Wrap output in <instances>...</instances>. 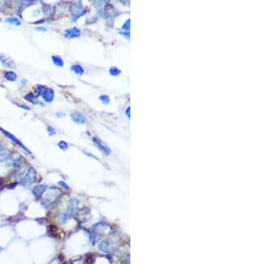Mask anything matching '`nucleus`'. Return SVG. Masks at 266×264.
<instances>
[{
  "label": "nucleus",
  "instance_id": "obj_28",
  "mask_svg": "<svg viewBox=\"0 0 266 264\" xmlns=\"http://www.w3.org/2000/svg\"><path fill=\"white\" fill-rule=\"evenodd\" d=\"M120 34H121V35H122V36H123L124 38H126L127 39H129V38H130V37H129V36H130V34H129V31H126V32H121Z\"/></svg>",
  "mask_w": 266,
  "mask_h": 264
},
{
  "label": "nucleus",
  "instance_id": "obj_11",
  "mask_svg": "<svg viewBox=\"0 0 266 264\" xmlns=\"http://www.w3.org/2000/svg\"><path fill=\"white\" fill-rule=\"evenodd\" d=\"M42 96H43V99L45 102L50 103L54 99V91L51 88H46L42 93Z\"/></svg>",
  "mask_w": 266,
  "mask_h": 264
},
{
  "label": "nucleus",
  "instance_id": "obj_5",
  "mask_svg": "<svg viewBox=\"0 0 266 264\" xmlns=\"http://www.w3.org/2000/svg\"><path fill=\"white\" fill-rule=\"evenodd\" d=\"M85 9L83 8L79 4H74L71 7V13H72V22H75L80 16L83 15L85 13Z\"/></svg>",
  "mask_w": 266,
  "mask_h": 264
},
{
  "label": "nucleus",
  "instance_id": "obj_17",
  "mask_svg": "<svg viewBox=\"0 0 266 264\" xmlns=\"http://www.w3.org/2000/svg\"><path fill=\"white\" fill-rule=\"evenodd\" d=\"M5 22L9 23V24H12V25H14V26H21V22L16 17H8V18H6Z\"/></svg>",
  "mask_w": 266,
  "mask_h": 264
},
{
  "label": "nucleus",
  "instance_id": "obj_26",
  "mask_svg": "<svg viewBox=\"0 0 266 264\" xmlns=\"http://www.w3.org/2000/svg\"><path fill=\"white\" fill-rule=\"evenodd\" d=\"M130 23H131V21L130 20H127L126 22L122 27V30H125V31H129L130 30Z\"/></svg>",
  "mask_w": 266,
  "mask_h": 264
},
{
  "label": "nucleus",
  "instance_id": "obj_29",
  "mask_svg": "<svg viewBox=\"0 0 266 264\" xmlns=\"http://www.w3.org/2000/svg\"><path fill=\"white\" fill-rule=\"evenodd\" d=\"M58 184L60 185V186H61V187H63L64 189H68V186H67V184H66V183H65L64 182H58Z\"/></svg>",
  "mask_w": 266,
  "mask_h": 264
},
{
  "label": "nucleus",
  "instance_id": "obj_4",
  "mask_svg": "<svg viewBox=\"0 0 266 264\" xmlns=\"http://www.w3.org/2000/svg\"><path fill=\"white\" fill-rule=\"evenodd\" d=\"M37 174L36 170L33 167H29L27 173L25 174V176L22 177L21 184L23 186H26V187L29 186L37 181Z\"/></svg>",
  "mask_w": 266,
  "mask_h": 264
},
{
  "label": "nucleus",
  "instance_id": "obj_1",
  "mask_svg": "<svg viewBox=\"0 0 266 264\" xmlns=\"http://www.w3.org/2000/svg\"><path fill=\"white\" fill-rule=\"evenodd\" d=\"M78 205H79V202L76 198H74L70 202V205H69L67 210L63 214H61L60 217V221L61 223H65L72 216H75L76 214L77 210H78Z\"/></svg>",
  "mask_w": 266,
  "mask_h": 264
},
{
  "label": "nucleus",
  "instance_id": "obj_25",
  "mask_svg": "<svg viewBox=\"0 0 266 264\" xmlns=\"http://www.w3.org/2000/svg\"><path fill=\"white\" fill-rule=\"evenodd\" d=\"M58 146H59V148H60V149H62V150H66V149H67V148H68L67 143H66V142H64V141H60V142L58 143Z\"/></svg>",
  "mask_w": 266,
  "mask_h": 264
},
{
  "label": "nucleus",
  "instance_id": "obj_8",
  "mask_svg": "<svg viewBox=\"0 0 266 264\" xmlns=\"http://www.w3.org/2000/svg\"><path fill=\"white\" fill-rule=\"evenodd\" d=\"M48 189V186L45 184H40L36 186L33 190H32V193L33 195L35 196V198L37 199H40V198L43 197V195L44 194V192L46 191V189Z\"/></svg>",
  "mask_w": 266,
  "mask_h": 264
},
{
  "label": "nucleus",
  "instance_id": "obj_12",
  "mask_svg": "<svg viewBox=\"0 0 266 264\" xmlns=\"http://www.w3.org/2000/svg\"><path fill=\"white\" fill-rule=\"evenodd\" d=\"M0 62H2V64L4 66L6 67V68H13L14 67V62L9 56L5 55L4 53H0Z\"/></svg>",
  "mask_w": 266,
  "mask_h": 264
},
{
  "label": "nucleus",
  "instance_id": "obj_6",
  "mask_svg": "<svg viewBox=\"0 0 266 264\" xmlns=\"http://www.w3.org/2000/svg\"><path fill=\"white\" fill-rule=\"evenodd\" d=\"M0 131H1V132H3V133H4V135H5V137H7V138H8V139H10L11 141H13L15 144H17L18 146H20L21 148H22V149H23L26 151L27 153H28V154H31V152H30V151L28 149V148L23 145V144H22V143H21V142H20V141H19V140H18V139H17V138H16L14 135H13L12 133H10V132H7V131H5V130H4L2 127H0Z\"/></svg>",
  "mask_w": 266,
  "mask_h": 264
},
{
  "label": "nucleus",
  "instance_id": "obj_20",
  "mask_svg": "<svg viewBox=\"0 0 266 264\" xmlns=\"http://www.w3.org/2000/svg\"><path fill=\"white\" fill-rule=\"evenodd\" d=\"M46 89V87L44 85H37V87H35L34 89V95L36 97H38L40 95H42L43 92Z\"/></svg>",
  "mask_w": 266,
  "mask_h": 264
},
{
  "label": "nucleus",
  "instance_id": "obj_33",
  "mask_svg": "<svg viewBox=\"0 0 266 264\" xmlns=\"http://www.w3.org/2000/svg\"><path fill=\"white\" fill-rule=\"evenodd\" d=\"M21 106V108H23V109H28V108L25 105H20Z\"/></svg>",
  "mask_w": 266,
  "mask_h": 264
},
{
  "label": "nucleus",
  "instance_id": "obj_2",
  "mask_svg": "<svg viewBox=\"0 0 266 264\" xmlns=\"http://www.w3.org/2000/svg\"><path fill=\"white\" fill-rule=\"evenodd\" d=\"M60 196V190L57 188H51L44 197L43 205L46 207L53 206Z\"/></svg>",
  "mask_w": 266,
  "mask_h": 264
},
{
  "label": "nucleus",
  "instance_id": "obj_10",
  "mask_svg": "<svg viewBox=\"0 0 266 264\" xmlns=\"http://www.w3.org/2000/svg\"><path fill=\"white\" fill-rule=\"evenodd\" d=\"M81 36V30L76 27L69 28L65 30V37L67 38H78Z\"/></svg>",
  "mask_w": 266,
  "mask_h": 264
},
{
  "label": "nucleus",
  "instance_id": "obj_7",
  "mask_svg": "<svg viewBox=\"0 0 266 264\" xmlns=\"http://www.w3.org/2000/svg\"><path fill=\"white\" fill-rule=\"evenodd\" d=\"M93 142H94L95 145L97 146V147L99 149V150H101V151H102L105 155H106V156H108V155L111 153V149H110V148L106 145L105 142H103L100 139H99L98 137H94V138H93Z\"/></svg>",
  "mask_w": 266,
  "mask_h": 264
},
{
  "label": "nucleus",
  "instance_id": "obj_16",
  "mask_svg": "<svg viewBox=\"0 0 266 264\" xmlns=\"http://www.w3.org/2000/svg\"><path fill=\"white\" fill-rule=\"evenodd\" d=\"M70 69L74 72V73H76V75H78V76H82L83 73H84V69H83V68L79 65V64H74V65H72L71 68H70Z\"/></svg>",
  "mask_w": 266,
  "mask_h": 264
},
{
  "label": "nucleus",
  "instance_id": "obj_30",
  "mask_svg": "<svg viewBox=\"0 0 266 264\" xmlns=\"http://www.w3.org/2000/svg\"><path fill=\"white\" fill-rule=\"evenodd\" d=\"M130 111H131V108L128 107L127 109H126V112H125V113H126V116H127L128 119H130Z\"/></svg>",
  "mask_w": 266,
  "mask_h": 264
},
{
  "label": "nucleus",
  "instance_id": "obj_3",
  "mask_svg": "<svg viewBox=\"0 0 266 264\" xmlns=\"http://www.w3.org/2000/svg\"><path fill=\"white\" fill-rule=\"evenodd\" d=\"M109 227L104 223H98L93 226L92 230L90 231V237L92 238V244H95L97 240H99L102 236L106 233V230Z\"/></svg>",
  "mask_w": 266,
  "mask_h": 264
},
{
  "label": "nucleus",
  "instance_id": "obj_21",
  "mask_svg": "<svg viewBox=\"0 0 266 264\" xmlns=\"http://www.w3.org/2000/svg\"><path fill=\"white\" fill-rule=\"evenodd\" d=\"M25 100L31 102V103H34V104H37V97L33 94V93H28L24 96Z\"/></svg>",
  "mask_w": 266,
  "mask_h": 264
},
{
  "label": "nucleus",
  "instance_id": "obj_18",
  "mask_svg": "<svg viewBox=\"0 0 266 264\" xmlns=\"http://www.w3.org/2000/svg\"><path fill=\"white\" fill-rule=\"evenodd\" d=\"M5 79L7 80V81L13 82V81H15V80L17 79V75L13 71H6L5 73Z\"/></svg>",
  "mask_w": 266,
  "mask_h": 264
},
{
  "label": "nucleus",
  "instance_id": "obj_32",
  "mask_svg": "<svg viewBox=\"0 0 266 264\" xmlns=\"http://www.w3.org/2000/svg\"><path fill=\"white\" fill-rule=\"evenodd\" d=\"M3 149H5V147H4V145H3V143H2V142H0V151H1V150H2Z\"/></svg>",
  "mask_w": 266,
  "mask_h": 264
},
{
  "label": "nucleus",
  "instance_id": "obj_27",
  "mask_svg": "<svg viewBox=\"0 0 266 264\" xmlns=\"http://www.w3.org/2000/svg\"><path fill=\"white\" fill-rule=\"evenodd\" d=\"M47 132H49V134L52 135V136L56 134V131H55V129L53 128V126H47Z\"/></svg>",
  "mask_w": 266,
  "mask_h": 264
},
{
  "label": "nucleus",
  "instance_id": "obj_9",
  "mask_svg": "<svg viewBox=\"0 0 266 264\" xmlns=\"http://www.w3.org/2000/svg\"><path fill=\"white\" fill-rule=\"evenodd\" d=\"M70 117H71V119H72V120L75 123H77V124L83 125V124H85L87 122L86 117L83 114H82L81 112H78V111H73V112H71Z\"/></svg>",
  "mask_w": 266,
  "mask_h": 264
},
{
  "label": "nucleus",
  "instance_id": "obj_24",
  "mask_svg": "<svg viewBox=\"0 0 266 264\" xmlns=\"http://www.w3.org/2000/svg\"><path fill=\"white\" fill-rule=\"evenodd\" d=\"M99 100L105 105H107L110 102V99H109V97L107 95H101V96H99Z\"/></svg>",
  "mask_w": 266,
  "mask_h": 264
},
{
  "label": "nucleus",
  "instance_id": "obj_19",
  "mask_svg": "<svg viewBox=\"0 0 266 264\" xmlns=\"http://www.w3.org/2000/svg\"><path fill=\"white\" fill-rule=\"evenodd\" d=\"M52 60H53L54 65H56V66L63 67V65H64V62H63L62 59L60 56H58V55H53V56H52Z\"/></svg>",
  "mask_w": 266,
  "mask_h": 264
},
{
  "label": "nucleus",
  "instance_id": "obj_15",
  "mask_svg": "<svg viewBox=\"0 0 266 264\" xmlns=\"http://www.w3.org/2000/svg\"><path fill=\"white\" fill-rule=\"evenodd\" d=\"M10 157H11V152L9 150H7L6 149H3L0 151V163L8 160Z\"/></svg>",
  "mask_w": 266,
  "mask_h": 264
},
{
  "label": "nucleus",
  "instance_id": "obj_14",
  "mask_svg": "<svg viewBox=\"0 0 266 264\" xmlns=\"http://www.w3.org/2000/svg\"><path fill=\"white\" fill-rule=\"evenodd\" d=\"M8 165H13V166H16V165H20L23 163V159L21 156H18V158H12L10 157L9 159H8V162H7Z\"/></svg>",
  "mask_w": 266,
  "mask_h": 264
},
{
  "label": "nucleus",
  "instance_id": "obj_31",
  "mask_svg": "<svg viewBox=\"0 0 266 264\" xmlns=\"http://www.w3.org/2000/svg\"><path fill=\"white\" fill-rule=\"evenodd\" d=\"M37 30H41V31H46L45 28H37Z\"/></svg>",
  "mask_w": 266,
  "mask_h": 264
},
{
  "label": "nucleus",
  "instance_id": "obj_13",
  "mask_svg": "<svg viewBox=\"0 0 266 264\" xmlns=\"http://www.w3.org/2000/svg\"><path fill=\"white\" fill-rule=\"evenodd\" d=\"M99 249L104 252H111L112 246L109 243V241H102L99 244Z\"/></svg>",
  "mask_w": 266,
  "mask_h": 264
},
{
  "label": "nucleus",
  "instance_id": "obj_22",
  "mask_svg": "<svg viewBox=\"0 0 266 264\" xmlns=\"http://www.w3.org/2000/svg\"><path fill=\"white\" fill-rule=\"evenodd\" d=\"M109 73L111 76L113 77H116V76H119L121 74V70H120L118 68L116 67H111L110 69H109Z\"/></svg>",
  "mask_w": 266,
  "mask_h": 264
},
{
  "label": "nucleus",
  "instance_id": "obj_23",
  "mask_svg": "<svg viewBox=\"0 0 266 264\" xmlns=\"http://www.w3.org/2000/svg\"><path fill=\"white\" fill-rule=\"evenodd\" d=\"M94 3H95L96 9L99 12V9H101V7L104 5V4L106 3V0H95Z\"/></svg>",
  "mask_w": 266,
  "mask_h": 264
}]
</instances>
